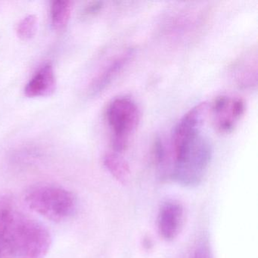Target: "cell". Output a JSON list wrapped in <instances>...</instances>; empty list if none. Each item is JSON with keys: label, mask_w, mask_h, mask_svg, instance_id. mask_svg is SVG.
<instances>
[{"label": "cell", "mask_w": 258, "mask_h": 258, "mask_svg": "<svg viewBox=\"0 0 258 258\" xmlns=\"http://www.w3.org/2000/svg\"><path fill=\"white\" fill-rule=\"evenodd\" d=\"M207 110L206 102L193 107L184 114L173 131L169 179L182 186L200 185L211 164L212 144L202 131Z\"/></svg>", "instance_id": "1"}, {"label": "cell", "mask_w": 258, "mask_h": 258, "mask_svg": "<svg viewBox=\"0 0 258 258\" xmlns=\"http://www.w3.org/2000/svg\"><path fill=\"white\" fill-rule=\"evenodd\" d=\"M0 226L13 258H44L52 246L49 231L18 211L9 199L0 200Z\"/></svg>", "instance_id": "2"}, {"label": "cell", "mask_w": 258, "mask_h": 258, "mask_svg": "<svg viewBox=\"0 0 258 258\" xmlns=\"http://www.w3.org/2000/svg\"><path fill=\"white\" fill-rule=\"evenodd\" d=\"M27 205L32 211L53 222L72 218L78 207L76 196L61 185L38 183L29 187L25 195Z\"/></svg>", "instance_id": "3"}, {"label": "cell", "mask_w": 258, "mask_h": 258, "mask_svg": "<svg viewBox=\"0 0 258 258\" xmlns=\"http://www.w3.org/2000/svg\"><path fill=\"white\" fill-rule=\"evenodd\" d=\"M105 115L111 131L112 152L121 154L127 149L140 123V110L131 98L118 96L108 104Z\"/></svg>", "instance_id": "4"}, {"label": "cell", "mask_w": 258, "mask_h": 258, "mask_svg": "<svg viewBox=\"0 0 258 258\" xmlns=\"http://www.w3.org/2000/svg\"><path fill=\"white\" fill-rule=\"evenodd\" d=\"M213 123L221 134L232 132L244 116L245 102L239 97L217 96L210 106Z\"/></svg>", "instance_id": "5"}, {"label": "cell", "mask_w": 258, "mask_h": 258, "mask_svg": "<svg viewBox=\"0 0 258 258\" xmlns=\"http://www.w3.org/2000/svg\"><path fill=\"white\" fill-rule=\"evenodd\" d=\"M185 211L182 204L168 201L163 204L157 219L158 230L161 238L173 241L177 238L183 226Z\"/></svg>", "instance_id": "6"}, {"label": "cell", "mask_w": 258, "mask_h": 258, "mask_svg": "<svg viewBox=\"0 0 258 258\" xmlns=\"http://www.w3.org/2000/svg\"><path fill=\"white\" fill-rule=\"evenodd\" d=\"M133 55L134 50L130 49L123 51L112 58L93 80L90 85V93L94 96L108 88V86L111 84L127 66Z\"/></svg>", "instance_id": "7"}, {"label": "cell", "mask_w": 258, "mask_h": 258, "mask_svg": "<svg viewBox=\"0 0 258 258\" xmlns=\"http://www.w3.org/2000/svg\"><path fill=\"white\" fill-rule=\"evenodd\" d=\"M232 74L235 82L241 88L249 89L257 84V51L250 49L234 64Z\"/></svg>", "instance_id": "8"}, {"label": "cell", "mask_w": 258, "mask_h": 258, "mask_svg": "<svg viewBox=\"0 0 258 258\" xmlns=\"http://www.w3.org/2000/svg\"><path fill=\"white\" fill-rule=\"evenodd\" d=\"M56 89V79L51 63L43 64L27 84L25 93L28 97L50 96Z\"/></svg>", "instance_id": "9"}, {"label": "cell", "mask_w": 258, "mask_h": 258, "mask_svg": "<svg viewBox=\"0 0 258 258\" xmlns=\"http://www.w3.org/2000/svg\"><path fill=\"white\" fill-rule=\"evenodd\" d=\"M103 162L107 170L119 182L125 183L129 179V164L120 156V154L109 152L104 157Z\"/></svg>", "instance_id": "10"}, {"label": "cell", "mask_w": 258, "mask_h": 258, "mask_svg": "<svg viewBox=\"0 0 258 258\" xmlns=\"http://www.w3.org/2000/svg\"><path fill=\"white\" fill-rule=\"evenodd\" d=\"M72 9L70 1L58 0L52 2L50 10L51 22L55 30L62 31L66 28L72 14Z\"/></svg>", "instance_id": "11"}, {"label": "cell", "mask_w": 258, "mask_h": 258, "mask_svg": "<svg viewBox=\"0 0 258 258\" xmlns=\"http://www.w3.org/2000/svg\"><path fill=\"white\" fill-rule=\"evenodd\" d=\"M37 29V17L34 15H30L24 18L18 25V36L23 40H31L35 35Z\"/></svg>", "instance_id": "12"}, {"label": "cell", "mask_w": 258, "mask_h": 258, "mask_svg": "<svg viewBox=\"0 0 258 258\" xmlns=\"http://www.w3.org/2000/svg\"><path fill=\"white\" fill-rule=\"evenodd\" d=\"M191 258H214L212 249L208 238H203L196 245Z\"/></svg>", "instance_id": "13"}, {"label": "cell", "mask_w": 258, "mask_h": 258, "mask_svg": "<svg viewBox=\"0 0 258 258\" xmlns=\"http://www.w3.org/2000/svg\"><path fill=\"white\" fill-rule=\"evenodd\" d=\"M103 2L101 1H95V2L89 3L82 12V16L84 18L91 17L96 16V14L102 11L103 9Z\"/></svg>", "instance_id": "14"}]
</instances>
